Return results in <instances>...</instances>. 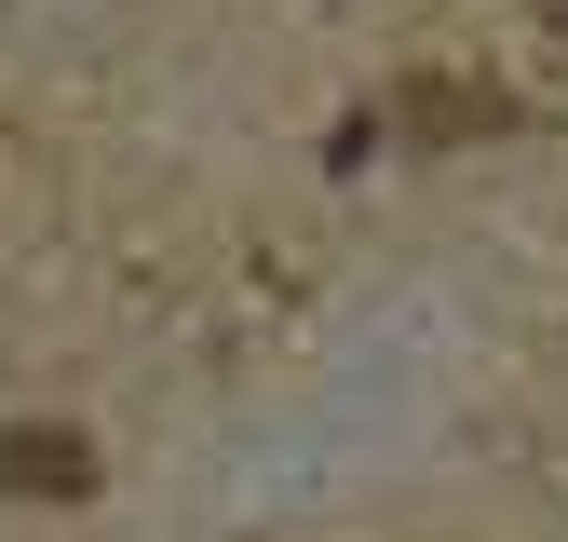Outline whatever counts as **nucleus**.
<instances>
[{
    "instance_id": "7ed1b4c3",
    "label": "nucleus",
    "mask_w": 568,
    "mask_h": 542,
    "mask_svg": "<svg viewBox=\"0 0 568 542\" xmlns=\"http://www.w3.org/2000/svg\"><path fill=\"white\" fill-rule=\"evenodd\" d=\"M541 14H555V28H568V0H541Z\"/></svg>"
},
{
    "instance_id": "f257e3e1",
    "label": "nucleus",
    "mask_w": 568,
    "mask_h": 542,
    "mask_svg": "<svg viewBox=\"0 0 568 542\" xmlns=\"http://www.w3.org/2000/svg\"><path fill=\"white\" fill-rule=\"evenodd\" d=\"M0 489L82 502V489H95V434H68V421H0Z\"/></svg>"
},
{
    "instance_id": "f03ea898",
    "label": "nucleus",
    "mask_w": 568,
    "mask_h": 542,
    "mask_svg": "<svg viewBox=\"0 0 568 542\" xmlns=\"http://www.w3.org/2000/svg\"><path fill=\"white\" fill-rule=\"evenodd\" d=\"M406 122H419V136H487L501 96H487V82H406Z\"/></svg>"
}]
</instances>
